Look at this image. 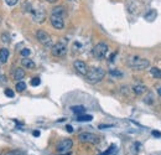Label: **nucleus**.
<instances>
[{
  "mask_svg": "<svg viewBox=\"0 0 161 155\" xmlns=\"http://www.w3.org/2000/svg\"><path fill=\"white\" fill-rule=\"evenodd\" d=\"M104 76H106V71H104L103 68H99V67H94L92 69H89V71L87 72L86 75V80L88 83H98V82H101L103 78H104Z\"/></svg>",
  "mask_w": 161,
  "mask_h": 155,
  "instance_id": "1",
  "label": "nucleus"
},
{
  "mask_svg": "<svg viewBox=\"0 0 161 155\" xmlns=\"http://www.w3.org/2000/svg\"><path fill=\"white\" fill-rule=\"evenodd\" d=\"M128 65L134 68V69H145L150 66V62L149 60L146 58H141V57H138V56H133L128 60Z\"/></svg>",
  "mask_w": 161,
  "mask_h": 155,
  "instance_id": "2",
  "label": "nucleus"
},
{
  "mask_svg": "<svg viewBox=\"0 0 161 155\" xmlns=\"http://www.w3.org/2000/svg\"><path fill=\"white\" fill-rule=\"evenodd\" d=\"M108 50H109V48H108L107 44H104V42H99V44L95 45L94 48H93V56L95 58H98V60H102V58H104L107 56Z\"/></svg>",
  "mask_w": 161,
  "mask_h": 155,
  "instance_id": "3",
  "label": "nucleus"
},
{
  "mask_svg": "<svg viewBox=\"0 0 161 155\" xmlns=\"http://www.w3.org/2000/svg\"><path fill=\"white\" fill-rule=\"evenodd\" d=\"M79 142L82 143H89V144H97L99 143V137L93 134V133H81L78 135Z\"/></svg>",
  "mask_w": 161,
  "mask_h": 155,
  "instance_id": "4",
  "label": "nucleus"
},
{
  "mask_svg": "<svg viewBox=\"0 0 161 155\" xmlns=\"http://www.w3.org/2000/svg\"><path fill=\"white\" fill-rule=\"evenodd\" d=\"M51 52L55 57H63L67 53V46L65 42H57V44L52 47Z\"/></svg>",
  "mask_w": 161,
  "mask_h": 155,
  "instance_id": "5",
  "label": "nucleus"
},
{
  "mask_svg": "<svg viewBox=\"0 0 161 155\" xmlns=\"http://www.w3.org/2000/svg\"><path fill=\"white\" fill-rule=\"evenodd\" d=\"M72 146H73V142L71 139H62L61 142L57 144V151L60 154L68 153L69 150L72 149Z\"/></svg>",
  "mask_w": 161,
  "mask_h": 155,
  "instance_id": "6",
  "label": "nucleus"
},
{
  "mask_svg": "<svg viewBox=\"0 0 161 155\" xmlns=\"http://www.w3.org/2000/svg\"><path fill=\"white\" fill-rule=\"evenodd\" d=\"M50 21H51V25L57 30H62L65 27V21H63V16H60V15H52L50 16Z\"/></svg>",
  "mask_w": 161,
  "mask_h": 155,
  "instance_id": "7",
  "label": "nucleus"
},
{
  "mask_svg": "<svg viewBox=\"0 0 161 155\" xmlns=\"http://www.w3.org/2000/svg\"><path fill=\"white\" fill-rule=\"evenodd\" d=\"M36 37H37V40H39L40 44H42V45H45V46L51 45V36H50V35H48L45 30H37Z\"/></svg>",
  "mask_w": 161,
  "mask_h": 155,
  "instance_id": "8",
  "label": "nucleus"
},
{
  "mask_svg": "<svg viewBox=\"0 0 161 155\" xmlns=\"http://www.w3.org/2000/svg\"><path fill=\"white\" fill-rule=\"evenodd\" d=\"M32 11V19L35 23H44L46 19V11L44 9H36V10H31Z\"/></svg>",
  "mask_w": 161,
  "mask_h": 155,
  "instance_id": "9",
  "label": "nucleus"
},
{
  "mask_svg": "<svg viewBox=\"0 0 161 155\" xmlns=\"http://www.w3.org/2000/svg\"><path fill=\"white\" fill-rule=\"evenodd\" d=\"M73 66H74V69H76V71L78 72L79 75H83V76L87 75L88 67H87V65H86V62H83V61H81V60H77V61H74Z\"/></svg>",
  "mask_w": 161,
  "mask_h": 155,
  "instance_id": "10",
  "label": "nucleus"
},
{
  "mask_svg": "<svg viewBox=\"0 0 161 155\" xmlns=\"http://www.w3.org/2000/svg\"><path fill=\"white\" fill-rule=\"evenodd\" d=\"M8 58H9V50L8 48H0V62L1 63H6L8 62Z\"/></svg>",
  "mask_w": 161,
  "mask_h": 155,
  "instance_id": "11",
  "label": "nucleus"
},
{
  "mask_svg": "<svg viewBox=\"0 0 161 155\" xmlns=\"http://www.w3.org/2000/svg\"><path fill=\"white\" fill-rule=\"evenodd\" d=\"M21 65H23V67L29 68V69L35 68V62H34L32 60H30L29 57H24V58L21 60Z\"/></svg>",
  "mask_w": 161,
  "mask_h": 155,
  "instance_id": "12",
  "label": "nucleus"
},
{
  "mask_svg": "<svg viewBox=\"0 0 161 155\" xmlns=\"http://www.w3.org/2000/svg\"><path fill=\"white\" fill-rule=\"evenodd\" d=\"M25 77V71L21 68V67H19V68H15V73H14V80H16V81H20V80H23Z\"/></svg>",
  "mask_w": 161,
  "mask_h": 155,
  "instance_id": "13",
  "label": "nucleus"
},
{
  "mask_svg": "<svg viewBox=\"0 0 161 155\" xmlns=\"http://www.w3.org/2000/svg\"><path fill=\"white\" fill-rule=\"evenodd\" d=\"M146 89H148V88H146L145 86H143V84H136V86L133 87V92H134L135 94H138V96H140V94L145 93Z\"/></svg>",
  "mask_w": 161,
  "mask_h": 155,
  "instance_id": "14",
  "label": "nucleus"
},
{
  "mask_svg": "<svg viewBox=\"0 0 161 155\" xmlns=\"http://www.w3.org/2000/svg\"><path fill=\"white\" fill-rule=\"evenodd\" d=\"M52 14H55V15L63 16L65 14H66V9L63 8V6H56V8L52 9Z\"/></svg>",
  "mask_w": 161,
  "mask_h": 155,
  "instance_id": "15",
  "label": "nucleus"
},
{
  "mask_svg": "<svg viewBox=\"0 0 161 155\" xmlns=\"http://www.w3.org/2000/svg\"><path fill=\"white\" fill-rule=\"evenodd\" d=\"M71 109H72V112L73 113H76V114H83L86 112V108L83 107V105H73V107H71Z\"/></svg>",
  "mask_w": 161,
  "mask_h": 155,
  "instance_id": "16",
  "label": "nucleus"
},
{
  "mask_svg": "<svg viewBox=\"0 0 161 155\" xmlns=\"http://www.w3.org/2000/svg\"><path fill=\"white\" fill-rule=\"evenodd\" d=\"M93 119L92 116H88V114H79L77 116V121L78 122H90Z\"/></svg>",
  "mask_w": 161,
  "mask_h": 155,
  "instance_id": "17",
  "label": "nucleus"
},
{
  "mask_svg": "<svg viewBox=\"0 0 161 155\" xmlns=\"http://www.w3.org/2000/svg\"><path fill=\"white\" fill-rule=\"evenodd\" d=\"M156 15H157V12H156V10H150V11H148V14L145 15V19L148 20V21H154L155 20V18H156Z\"/></svg>",
  "mask_w": 161,
  "mask_h": 155,
  "instance_id": "18",
  "label": "nucleus"
},
{
  "mask_svg": "<svg viewBox=\"0 0 161 155\" xmlns=\"http://www.w3.org/2000/svg\"><path fill=\"white\" fill-rule=\"evenodd\" d=\"M150 72H151V75H152V77H155V78H161V69L160 68H157V67H152L151 69H150Z\"/></svg>",
  "mask_w": 161,
  "mask_h": 155,
  "instance_id": "19",
  "label": "nucleus"
},
{
  "mask_svg": "<svg viewBox=\"0 0 161 155\" xmlns=\"http://www.w3.org/2000/svg\"><path fill=\"white\" fill-rule=\"evenodd\" d=\"M26 89V83L25 82H17V84H16V91L17 92H24V91Z\"/></svg>",
  "mask_w": 161,
  "mask_h": 155,
  "instance_id": "20",
  "label": "nucleus"
},
{
  "mask_svg": "<svg viewBox=\"0 0 161 155\" xmlns=\"http://www.w3.org/2000/svg\"><path fill=\"white\" fill-rule=\"evenodd\" d=\"M1 41L4 44H10V36L8 32H3L1 34Z\"/></svg>",
  "mask_w": 161,
  "mask_h": 155,
  "instance_id": "21",
  "label": "nucleus"
},
{
  "mask_svg": "<svg viewBox=\"0 0 161 155\" xmlns=\"http://www.w3.org/2000/svg\"><path fill=\"white\" fill-rule=\"evenodd\" d=\"M109 75L113 76V77H123V73L120 71H118V69H110Z\"/></svg>",
  "mask_w": 161,
  "mask_h": 155,
  "instance_id": "22",
  "label": "nucleus"
},
{
  "mask_svg": "<svg viewBox=\"0 0 161 155\" xmlns=\"http://www.w3.org/2000/svg\"><path fill=\"white\" fill-rule=\"evenodd\" d=\"M114 150H115V145H110V146H109V149H108V150H106L104 153H102L101 155H109V154L113 153Z\"/></svg>",
  "mask_w": 161,
  "mask_h": 155,
  "instance_id": "23",
  "label": "nucleus"
},
{
  "mask_svg": "<svg viewBox=\"0 0 161 155\" xmlns=\"http://www.w3.org/2000/svg\"><path fill=\"white\" fill-rule=\"evenodd\" d=\"M40 83H41V80L39 78V77H35V78H32V80H31V86H34V87L39 86Z\"/></svg>",
  "mask_w": 161,
  "mask_h": 155,
  "instance_id": "24",
  "label": "nucleus"
},
{
  "mask_svg": "<svg viewBox=\"0 0 161 155\" xmlns=\"http://www.w3.org/2000/svg\"><path fill=\"white\" fill-rule=\"evenodd\" d=\"M30 53H31V51L29 50V48H24V50H21V56H23V57H27Z\"/></svg>",
  "mask_w": 161,
  "mask_h": 155,
  "instance_id": "25",
  "label": "nucleus"
},
{
  "mask_svg": "<svg viewBox=\"0 0 161 155\" xmlns=\"http://www.w3.org/2000/svg\"><path fill=\"white\" fill-rule=\"evenodd\" d=\"M6 4H8L9 6H15L17 3H19V0H5Z\"/></svg>",
  "mask_w": 161,
  "mask_h": 155,
  "instance_id": "26",
  "label": "nucleus"
},
{
  "mask_svg": "<svg viewBox=\"0 0 161 155\" xmlns=\"http://www.w3.org/2000/svg\"><path fill=\"white\" fill-rule=\"evenodd\" d=\"M5 96H8V97H14V91L12 89H10V88H6L5 89Z\"/></svg>",
  "mask_w": 161,
  "mask_h": 155,
  "instance_id": "27",
  "label": "nucleus"
},
{
  "mask_svg": "<svg viewBox=\"0 0 161 155\" xmlns=\"http://www.w3.org/2000/svg\"><path fill=\"white\" fill-rule=\"evenodd\" d=\"M111 126H113V124H101L98 128L99 129H106V128H111Z\"/></svg>",
  "mask_w": 161,
  "mask_h": 155,
  "instance_id": "28",
  "label": "nucleus"
},
{
  "mask_svg": "<svg viewBox=\"0 0 161 155\" xmlns=\"http://www.w3.org/2000/svg\"><path fill=\"white\" fill-rule=\"evenodd\" d=\"M145 103H148V104H151V103H152V96H151V94H149V97L145 98Z\"/></svg>",
  "mask_w": 161,
  "mask_h": 155,
  "instance_id": "29",
  "label": "nucleus"
},
{
  "mask_svg": "<svg viewBox=\"0 0 161 155\" xmlns=\"http://www.w3.org/2000/svg\"><path fill=\"white\" fill-rule=\"evenodd\" d=\"M152 135L156 137V138H159V137H161V133L157 132V130H152Z\"/></svg>",
  "mask_w": 161,
  "mask_h": 155,
  "instance_id": "30",
  "label": "nucleus"
},
{
  "mask_svg": "<svg viewBox=\"0 0 161 155\" xmlns=\"http://www.w3.org/2000/svg\"><path fill=\"white\" fill-rule=\"evenodd\" d=\"M66 130H67L68 133H72V132H73V128H72L71 125H66Z\"/></svg>",
  "mask_w": 161,
  "mask_h": 155,
  "instance_id": "31",
  "label": "nucleus"
},
{
  "mask_svg": "<svg viewBox=\"0 0 161 155\" xmlns=\"http://www.w3.org/2000/svg\"><path fill=\"white\" fill-rule=\"evenodd\" d=\"M6 155H23V154H20V153H17V151H10V153H8Z\"/></svg>",
  "mask_w": 161,
  "mask_h": 155,
  "instance_id": "32",
  "label": "nucleus"
},
{
  "mask_svg": "<svg viewBox=\"0 0 161 155\" xmlns=\"http://www.w3.org/2000/svg\"><path fill=\"white\" fill-rule=\"evenodd\" d=\"M32 134H34V137H40V132L39 130H34Z\"/></svg>",
  "mask_w": 161,
  "mask_h": 155,
  "instance_id": "33",
  "label": "nucleus"
},
{
  "mask_svg": "<svg viewBox=\"0 0 161 155\" xmlns=\"http://www.w3.org/2000/svg\"><path fill=\"white\" fill-rule=\"evenodd\" d=\"M115 55H117V53H113V55H111V56H110V61H111V62H113V61H114V58H115Z\"/></svg>",
  "mask_w": 161,
  "mask_h": 155,
  "instance_id": "34",
  "label": "nucleus"
},
{
  "mask_svg": "<svg viewBox=\"0 0 161 155\" xmlns=\"http://www.w3.org/2000/svg\"><path fill=\"white\" fill-rule=\"evenodd\" d=\"M47 1H48V3H51V4H55V3H57L58 0H47Z\"/></svg>",
  "mask_w": 161,
  "mask_h": 155,
  "instance_id": "35",
  "label": "nucleus"
},
{
  "mask_svg": "<svg viewBox=\"0 0 161 155\" xmlns=\"http://www.w3.org/2000/svg\"><path fill=\"white\" fill-rule=\"evenodd\" d=\"M157 93L161 96V87H159V88H157Z\"/></svg>",
  "mask_w": 161,
  "mask_h": 155,
  "instance_id": "36",
  "label": "nucleus"
},
{
  "mask_svg": "<svg viewBox=\"0 0 161 155\" xmlns=\"http://www.w3.org/2000/svg\"><path fill=\"white\" fill-rule=\"evenodd\" d=\"M1 20H3V19H1V16H0V25H1Z\"/></svg>",
  "mask_w": 161,
  "mask_h": 155,
  "instance_id": "37",
  "label": "nucleus"
}]
</instances>
